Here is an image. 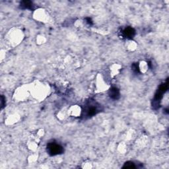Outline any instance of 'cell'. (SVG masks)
<instances>
[{"label": "cell", "instance_id": "obj_1", "mask_svg": "<svg viewBox=\"0 0 169 169\" xmlns=\"http://www.w3.org/2000/svg\"><path fill=\"white\" fill-rule=\"evenodd\" d=\"M100 111H101V105L94 100H89L84 106V108L82 110L81 117L84 119L91 118L99 113Z\"/></svg>", "mask_w": 169, "mask_h": 169}, {"label": "cell", "instance_id": "obj_2", "mask_svg": "<svg viewBox=\"0 0 169 169\" xmlns=\"http://www.w3.org/2000/svg\"><path fill=\"white\" fill-rule=\"evenodd\" d=\"M168 79H167L166 82L162 83L159 86V87H158V90L155 94L154 98L153 99V101H152V107L153 109L157 110L159 108L161 100L163 97V94L167 92L168 89Z\"/></svg>", "mask_w": 169, "mask_h": 169}, {"label": "cell", "instance_id": "obj_3", "mask_svg": "<svg viewBox=\"0 0 169 169\" xmlns=\"http://www.w3.org/2000/svg\"><path fill=\"white\" fill-rule=\"evenodd\" d=\"M64 151L63 147L56 142L48 143L47 145V152L50 156H56L62 154Z\"/></svg>", "mask_w": 169, "mask_h": 169}, {"label": "cell", "instance_id": "obj_4", "mask_svg": "<svg viewBox=\"0 0 169 169\" xmlns=\"http://www.w3.org/2000/svg\"><path fill=\"white\" fill-rule=\"evenodd\" d=\"M121 33H122V36L124 38L131 40L134 38V36L135 35V30L134 28L130 27V26H128V27L125 28L122 30Z\"/></svg>", "mask_w": 169, "mask_h": 169}, {"label": "cell", "instance_id": "obj_5", "mask_svg": "<svg viewBox=\"0 0 169 169\" xmlns=\"http://www.w3.org/2000/svg\"><path fill=\"white\" fill-rule=\"evenodd\" d=\"M108 95L112 100H118L120 97V90L116 87H112L108 91Z\"/></svg>", "mask_w": 169, "mask_h": 169}, {"label": "cell", "instance_id": "obj_6", "mask_svg": "<svg viewBox=\"0 0 169 169\" xmlns=\"http://www.w3.org/2000/svg\"><path fill=\"white\" fill-rule=\"evenodd\" d=\"M19 7L22 9H30L34 10V5L33 3L30 1H23L20 3Z\"/></svg>", "mask_w": 169, "mask_h": 169}, {"label": "cell", "instance_id": "obj_7", "mask_svg": "<svg viewBox=\"0 0 169 169\" xmlns=\"http://www.w3.org/2000/svg\"><path fill=\"white\" fill-rule=\"evenodd\" d=\"M136 167L134 162L132 161H128L124 163V166L122 167V168H135Z\"/></svg>", "mask_w": 169, "mask_h": 169}, {"label": "cell", "instance_id": "obj_8", "mask_svg": "<svg viewBox=\"0 0 169 169\" xmlns=\"http://www.w3.org/2000/svg\"><path fill=\"white\" fill-rule=\"evenodd\" d=\"M131 70H133L134 73H139V66L138 63H134L131 65Z\"/></svg>", "mask_w": 169, "mask_h": 169}, {"label": "cell", "instance_id": "obj_9", "mask_svg": "<svg viewBox=\"0 0 169 169\" xmlns=\"http://www.w3.org/2000/svg\"><path fill=\"white\" fill-rule=\"evenodd\" d=\"M5 106V98L3 97V95H2L1 99V108L3 109Z\"/></svg>", "mask_w": 169, "mask_h": 169}, {"label": "cell", "instance_id": "obj_10", "mask_svg": "<svg viewBox=\"0 0 169 169\" xmlns=\"http://www.w3.org/2000/svg\"><path fill=\"white\" fill-rule=\"evenodd\" d=\"M85 21H86V23L89 25H93V21L92 19L90 18V17H86L85 18Z\"/></svg>", "mask_w": 169, "mask_h": 169}]
</instances>
